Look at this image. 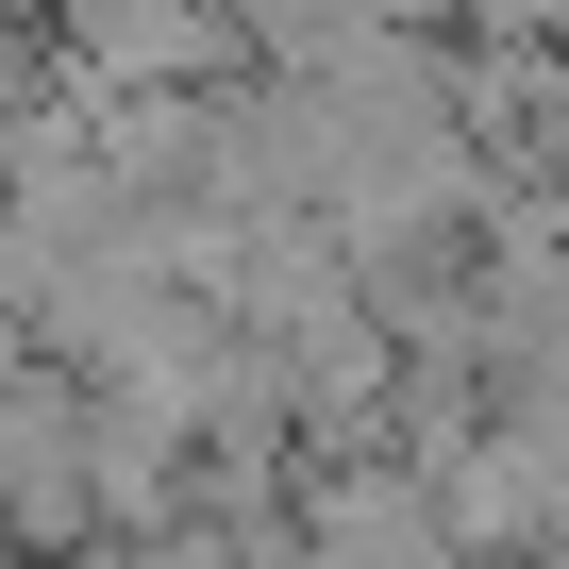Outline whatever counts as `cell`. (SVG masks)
I'll return each instance as SVG.
<instances>
[{
	"instance_id": "6da1fadb",
	"label": "cell",
	"mask_w": 569,
	"mask_h": 569,
	"mask_svg": "<svg viewBox=\"0 0 569 569\" xmlns=\"http://www.w3.org/2000/svg\"><path fill=\"white\" fill-rule=\"evenodd\" d=\"M452 569H519V552H452Z\"/></svg>"
}]
</instances>
